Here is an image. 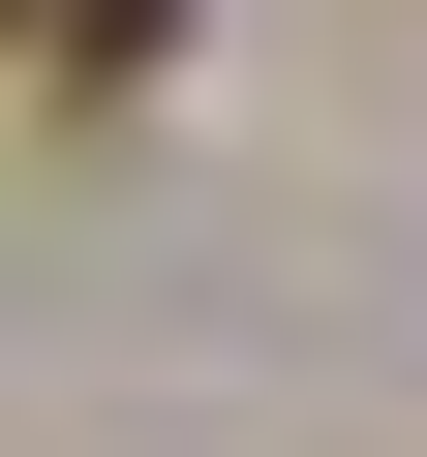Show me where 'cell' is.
Returning <instances> with one entry per match:
<instances>
[{
	"label": "cell",
	"mask_w": 427,
	"mask_h": 457,
	"mask_svg": "<svg viewBox=\"0 0 427 457\" xmlns=\"http://www.w3.org/2000/svg\"><path fill=\"white\" fill-rule=\"evenodd\" d=\"M62 62H92V92H153V62H183V0H62Z\"/></svg>",
	"instance_id": "6da1fadb"
}]
</instances>
